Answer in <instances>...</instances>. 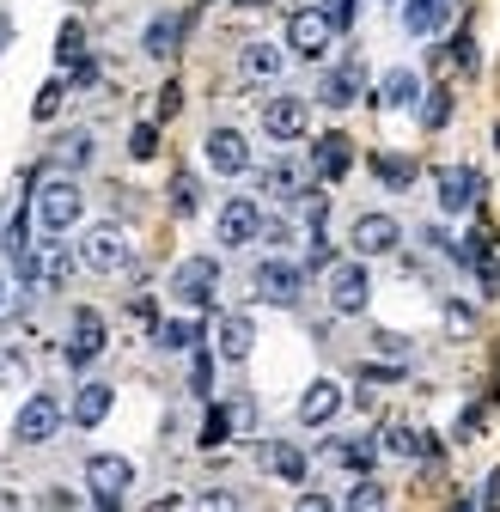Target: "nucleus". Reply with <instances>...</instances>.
Masks as SVG:
<instances>
[{"mask_svg":"<svg viewBox=\"0 0 500 512\" xmlns=\"http://www.w3.org/2000/svg\"><path fill=\"white\" fill-rule=\"evenodd\" d=\"M177 43H183V19H171V13H165V19H153V25H147V55H153V61L177 55Z\"/></svg>","mask_w":500,"mask_h":512,"instance_id":"cd10ccee","label":"nucleus"},{"mask_svg":"<svg viewBox=\"0 0 500 512\" xmlns=\"http://www.w3.org/2000/svg\"><path fill=\"white\" fill-rule=\"evenodd\" d=\"M0 317H7V275H0Z\"/></svg>","mask_w":500,"mask_h":512,"instance_id":"3c124183","label":"nucleus"},{"mask_svg":"<svg viewBox=\"0 0 500 512\" xmlns=\"http://www.w3.org/2000/svg\"><path fill=\"white\" fill-rule=\"evenodd\" d=\"M372 305V275H366V263L354 256V263H336L330 269V311L336 317H360Z\"/></svg>","mask_w":500,"mask_h":512,"instance_id":"20e7f679","label":"nucleus"},{"mask_svg":"<svg viewBox=\"0 0 500 512\" xmlns=\"http://www.w3.org/2000/svg\"><path fill=\"white\" fill-rule=\"evenodd\" d=\"M110 409H116V384L92 378V384H80V397H74V427H98Z\"/></svg>","mask_w":500,"mask_h":512,"instance_id":"aec40b11","label":"nucleus"},{"mask_svg":"<svg viewBox=\"0 0 500 512\" xmlns=\"http://www.w3.org/2000/svg\"><path fill=\"white\" fill-rule=\"evenodd\" d=\"M385 452L391 458H433L440 445H433L427 433H415V427H385Z\"/></svg>","mask_w":500,"mask_h":512,"instance_id":"a878e982","label":"nucleus"},{"mask_svg":"<svg viewBox=\"0 0 500 512\" xmlns=\"http://www.w3.org/2000/svg\"><path fill=\"white\" fill-rule=\"evenodd\" d=\"M86 488H92V500H122L135 488V464L116 452H98V458H86Z\"/></svg>","mask_w":500,"mask_h":512,"instance_id":"9b49d317","label":"nucleus"},{"mask_svg":"<svg viewBox=\"0 0 500 512\" xmlns=\"http://www.w3.org/2000/svg\"><path fill=\"white\" fill-rule=\"evenodd\" d=\"M238 68H244V80H281V68H287V55H281L275 43H244V55H238Z\"/></svg>","mask_w":500,"mask_h":512,"instance_id":"4be33fe9","label":"nucleus"},{"mask_svg":"<svg viewBox=\"0 0 500 512\" xmlns=\"http://www.w3.org/2000/svg\"><path fill=\"white\" fill-rule=\"evenodd\" d=\"M250 287H257V299H269V305H299L305 269L299 263H281V256H263L257 275H250Z\"/></svg>","mask_w":500,"mask_h":512,"instance_id":"423d86ee","label":"nucleus"},{"mask_svg":"<svg viewBox=\"0 0 500 512\" xmlns=\"http://www.w3.org/2000/svg\"><path fill=\"white\" fill-rule=\"evenodd\" d=\"M214 232H220V244H257V238H263V202H257V196H232V202L220 208Z\"/></svg>","mask_w":500,"mask_h":512,"instance_id":"9d476101","label":"nucleus"},{"mask_svg":"<svg viewBox=\"0 0 500 512\" xmlns=\"http://www.w3.org/2000/svg\"><path fill=\"white\" fill-rule=\"evenodd\" d=\"M68 269H74V256L55 244V250L43 256V287H61V281H68Z\"/></svg>","mask_w":500,"mask_h":512,"instance_id":"4c0bfd02","label":"nucleus"},{"mask_svg":"<svg viewBox=\"0 0 500 512\" xmlns=\"http://www.w3.org/2000/svg\"><path fill=\"white\" fill-rule=\"evenodd\" d=\"M171 214H183V220L196 214V177H190V171L171 177Z\"/></svg>","mask_w":500,"mask_h":512,"instance_id":"e433bc0d","label":"nucleus"},{"mask_svg":"<svg viewBox=\"0 0 500 512\" xmlns=\"http://www.w3.org/2000/svg\"><path fill=\"white\" fill-rule=\"evenodd\" d=\"M153 342L171 348V354H190V348L202 342V324H196V317H165V324L153 330Z\"/></svg>","mask_w":500,"mask_h":512,"instance_id":"5701e85b","label":"nucleus"},{"mask_svg":"<svg viewBox=\"0 0 500 512\" xmlns=\"http://www.w3.org/2000/svg\"><path fill=\"white\" fill-rule=\"evenodd\" d=\"M372 342H379V354H391V360H403V354H409V336H397V330H379Z\"/></svg>","mask_w":500,"mask_h":512,"instance_id":"c03bdc74","label":"nucleus"},{"mask_svg":"<svg viewBox=\"0 0 500 512\" xmlns=\"http://www.w3.org/2000/svg\"><path fill=\"white\" fill-rule=\"evenodd\" d=\"M372 171H379L391 189H409L415 183V159H403V153H372Z\"/></svg>","mask_w":500,"mask_h":512,"instance_id":"7c9ffc66","label":"nucleus"},{"mask_svg":"<svg viewBox=\"0 0 500 512\" xmlns=\"http://www.w3.org/2000/svg\"><path fill=\"white\" fill-rule=\"evenodd\" d=\"M452 110H458V92H452V86H427V104H421V128H427V135H440V128L452 122Z\"/></svg>","mask_w":500,"mask_h":512,"instance_id":"393cba45","label":"nucleus"},{"mask_svg":"<svg viewBox=\"0 0 500 512\" xmlns=\"http://www.w3.org/2000/svg\"><path fill=\"white\" fill-rule=\"evenodd\" d=\"M348 512H391V494L372 482V476H360V482L348 488Z\"/></svg>","mask_w":500,"mask_h":512,"instance_id":"c756f323","label":"nucleus"},{"mask_svg":"<svg viewBox=\"0 0 500 512\" xmlns=\"http://www.w3.org/2000/svg\"><path fill=\"white\" fill-rule=\"evenodd\" d=\"M360 86H366V74H360V61H342V68H330V74H324L318 98H324L330 110H348V104H360Z\"/></svg>","mask_w":500,"mask_h":512,"instance_id":"a211bd4d","label":"nucleus"},{"mask_svg":"<svg viewBox=\"0 0 500 512\" xmlns=\"http://www.w3.org/2000/svg\"><path fill=\"white\" fill-rule=\"evenodd\" d=\"M80 214H86V189H80L74 177H49V183H37V220H43L49 232H68Z\"/></svg>","mask_w":500,"mask_h":512,"instance_id":"f03ea898","label":"nucleus"},{"mask_svg":"<svg viewBox=\"0 0 500 512\" xmlns=\"http://www.w3.org/2000/svg\"><path fill=\"white\" fill-rule=\"evenodd\" d=\"M190 384L208 397V384H214V354H196V366H190Z\"/></svg>","mask_w":500,"mask_h":512,"instance_id":"37998d69","label":"nucleus"},{"mask_svg":"<svg viewBox=\"0 0 500 512\" xmlns=\"http://www.w3.org/2000/svg\"><path fill=\"white\" fill-rule=\"evenodd\" d=\"M55 159L68 165V171H86L92 165V128H68V135L55 141Z\"/></svg>","mask_w":500,"mask_h":512,"instance_id":"bb28decb","label":"nucleus"},{"mask_svg":"<svg viewBox=\"0 0 500 512\" xmlns=\"http://www.w3.org/2000/svg\"><path fill=\"white\" fill-rule=\"evenodd\" d=\"M55 427H61V403H55L49 391H31V397L19 403V415H13V439H19V445H49Z\"/></svg>","mask_w":500,"mask_h":512,"instance_id":"39448f33","label":"nucleus"},{"mask_svg":"<svg viewBox=\"0 0 500 512\" xmlns=\"http://www.w3.org/2000/svg\"><path fill=\"white\" fill-rule=\"evenodd\" d=\"M61 104H68V80H43V92L31 98V116H37V122H55Z\"/></svg>","mask_w":500,"mask_h":512,"instance_id":"2f4dec72","label":"nucleus"},{"mask_svg":"<svg viewBox=\"0 0 500 512\" xmlns=\"http://www.w3.org/2000/svg\"><path fill=\"white\" fill-rule=\"evenodd\" d=\"M55 61H61V68H80V61H86V25L80 19H68L55 31Z\"/></svg>","mask_w":500,"mask_h":512,"instance_id":"c85d7f7f","label":"nucleus"},{"mask_svg":"<svg viewBox=\"0 0 500 512\" xmlns=\"http://www.w3.org/2000/svg\"><path fill=\"white\" fill-rule=\"evenodd\" d=\"M104 354V317L92 305L74 311V330H68V366H92Z\"/></svg>","mask_w":500,"mask_h":512,"instance_id":"2eb2a0df","label":"nucleus"},{"mask_svg":"<svg viewBox=\"0 0 500 512\" xmlns=\"http://www.w3.org/2000/svg\"><path fill=\"white\" fill-rule=\"evenodd\" d=\"M452 68H464V74L482 68V43H476V31H458V37H452Z\"/></svg>","mask_w":500,"mask_h":512,"instance_id":"f704fd0d","label":"nucleus"},{"mask_svg":"<svg viewBox=\"0 0 500 512\" xmlns=\"http://www.w3.org/2000/svg\"><path fill=\"white\" fill-rule=\"evenodd\" d=\"M336 458L348 464V470H372V464H379V445H372V439H348V445H336Z\"/></svg>","mask_w":500,"mask_h":512,"instance_id":"473e14b6","label":"nucleus"},{"mask_svg":"<svg viewBox=\"0 0 500 512\" xmlns=\"http://www.w3.org/2000/svg\"><path fill=\"white\" fill-rule=\"evenodd\" d=\"M263 196H275V202H299V196H305V183H299V165L275 159V165L263 171Z\"/></svg>","mask_w":500,"mask_h":512,"instance_id":"b1692460","label":"nucleus"},{"mask_svg":"<svg viewBox=\"0 0 500 512\" xmlns=\"http://www.w3.org/2000/svg\"><path fill=\"white\" fill-rule=\"evenodd\" d=\"M74 7H92V0H74Z\"/></svg>","mask_w":500,"mask_h":512,"instance_id":"5fc2aeb1","label":"nucleus"},{"mask_svg":"<svg viewBox=\"0 0 500 512\" xmlns=\"http://www.w3.org/2000/svg\"><path fill=\"white\" fill-rule=\"evenodd\" d=\"M305 128H311V98L275 92V98L263 104V135H269V141H299Z\"/></svg>","mask_w":500,"mask_h":512,"instance_id":"6e6552de","label":"nucleus"},{"mask_svg":"<svg viewBox=\"0 0 500 512\" xmlns=\"http://www.w3.org/2000/svg\"><path fill=\"white\" fill-rule=\"evenodd\" d=\"M202 512H232V494H202Z\"/></svg>","mask_w":500,"mask_h":512,"instance_id":"09e8293b","label":"nucleus"},{"mask_svg":"<svg viewBox=\"0 0 500 512\" xmlns=\"http://www.w3.org/2000/svg\"><path fill=\"white\" fill-rule=\"evenodd\" d=\"M220 293V263L214 256H183V263L171 269V299L190 305V311H208Z\"/></svg>","mask_w":500,"mask_h":512,"instance_id":"f257e3e1","label":"nucleus"},{"mask_svg":"<svg viewBox=\"0 0 500 512\" xmlns=\"http://www.w3.org/2000/svg\"><path fill=\"white\" fill-rule=\"evenodd\" d=\"M80 263L98 269V275L129 269V232H122V226H92V232L80 238Z\"/></svg>","mask_w":500,"mask_h":512,"instance_id":"0eeeda50","label":"nucleus"},{"mask_svg":"<svg viewBox=\"0 0 500 512\" xmlns=\"http://www.w3.org/2000/svg\"><path fill=\"white\" fill-rule=\"evenodd\" d=\"M476 512H500V470L482 482V500H476Z\"/></svg>","mask_w":500,"mask_h":512,"instance_id":"a18cd8bd","label":"nucleus"},{"mask_svg":"<svg viewBox=\"0 0 500 512\" xmlns=\"http://www.w3.org/2000/svg\"><path fill=\"white\" fill-rule=\"evenodd\" d=\"M269 464H275V476H281V482H305V452H299V445H275Z\"/></svg>","mask_w":500,"mask_h":512,"instance_id":"72a5a7b5","label":"nucleus"},{"mask_svg":"<svg viewBox=\"0 0 500 512\" xmlns=\"http://www.w3.org/2000/svg\"><path fill=\"white\" fill-rule=\"evenodd\" d=\"M202 153H208V165H214L220 177H238V171H250V147H244V135H238V128H208Z\"/></svg>","mask_w":500,"mask_h":512,"instance_id":"4468645a","label":"nucleus"},{"mask_svg":"<svg viewBox=\"0 0 500 512\" xmlns=\"http://www.w3.org/2000/svg\"><path fill=\"white\" fill-rule=\"evenodd\" d=\"M452 439H458V445L482 439V409H464V415H458V427H452Z\"/></svg>","mask_w":500,"mask_h":512,"instance_id":"a19ab883","label":"nucleus"},{"mask_svg":"<svg viewBox=\"0 0 500 512\" xmlns=\"http://www.w3.org/2000/svg\"><path fill=\"white\" fill-rule=\"evenodd\" d=\"M177 110H183V86H177V80H171V86H165V92H159V116H177Z\"/></svg>","mask_w":500,"mask_h":512,"instance_id":"49530a36","label":"nucleus"},{"mask_svg":"<svg viewBox=\"0 0 500 512\" xmlns=\"http://www.w3.org/2000/svg\"><path fill=\"white\" fill-rule=\"evenodd\" d=\"M372 98H379L385 110H421V98H427V92H421V74H415V68H391Z\"/></svg>","mask_w":500,"mask_h":512,"instance_id":"f3484780","label":"nucleus"},{"mask_svg":"<svg viewBox=\"0 0 500 512\" xmlns=\"http://www.w3.org/2000/svg\"><path fill=\"white\" fill-rule=\"evenodd\" d=\"M494 147H500V122H494Z\"/></svg>","mask_w":500,"mask_h":512,"instance_id":"864d4df0","label":"nucleus"},{"mask_svg":"<svg viewBox=\"0 0 500 512\" xmlns=\"http://www.w3.org/2000/svg\"><path fill=\"white\" fill-rule=\"evenodd\" d=\"M452 7H458V0H403V31L409 37H433L452 19Z\"/></svg>","mask_w":500,"mask_h":512,"instance_id":"6ab92c4d","label":"nucleus"},{"mask_svg":"<svg viewBox=\"0 0 500 512\" xmlns=\"http://www.w3.org/2000/svg\"><path fill=\"white\" fill-rule=\"evenodd\" d=\"M446 330H452V336H470V330H476V311H470L464 299H452V305H446Z\"/></svg>","mask_w":500,"mask_h":512,"instance_id":"ea45409f","label":"nucleus"},{"mask_svg":"<svg viewBox=\"0 0 500 512\" xmlns=\"http://www.w3.org/2000/svg\"><path fill=\"white\" fill-rule=\"evenodd\" d=\"M25 378V360L19 354H0V384H19Z\"/></svg>","mask_w":500,"mask_h":512,"instance_id":"de8ad7c7","label":"nucleus"},{"mask_svg":"<svg viewBox=\"0 0 500 512\" xmlns=\"http://www.w3.org/2000/svg\"><path fill=\"white\" fill-rule=\"evenodd\" d=\"M7 49H13V19L0 13V55H7Z\"/></svg>","mask_w":500,"mask_h":512,"instance_id":"8fccbe9b","label":"nucleus"},{"mask_svg":"<svg viewBox=\"0 0 500 512\" xmlns=\"http://www.w3.org/2000/svg\"><path fill=\"white\" fill-rule=\"evenodd\" d=\"M348 244H354L360 263H366V256H391V250L403 244V226H397L391 214H360L354 232H348Z\"/></svg>","mask_w":500,"mask_h":512,"instance_id":"f8f14e48","label":"nucleus"},{"mask_svg":"<svg viewBox=\"0 0 500 512\" xmlns=\"http://www.w3.org/2000/svg\"><path fill=\"white\" fill-rule=\"evenodd\" d=\"M336 415H342V384L336 378H311L299 391V421L305 427H330Z\"/></svg>","mask_w":500,"mask_h":512,"instance_id":"ddd939ff","label":"nucleus"},{"mask_svg":"<svg viewBox=\"0 0 500 512\" xmlns=\"http://www.w3.org/2000/svg\"><path fill=\"white\" fill-rule=\"evenodd\" d=\"M238 7H269V0H238Z\"/></svg>","mask_w":500,"mask_h":512,"instance_id":"603ef678","label":"nucleus"},{"mask_svg":"<svg viewBox=\"0 0 500 512\" xmlns=\"http://www.w3.org/2000/svg\"><path fill=\"white\" fill-rule=\"evenodd\" d=\"M293 512H336V500H330V494H318V488H305V494L293 500Z\"/></svg>","mask_w":500,"mask_h":512,"instance_id":"79ce46f5","label":"nucleus"},{"mask_svg":"<svg viewBox=\"0 0 500 512\" xmlns=\"http://www.w3.org/2000/svg\"><path fill=\"white\" fill-rule=\"evenodd\" d=\"M129 153H135V159H153V153H159V128H153V122H135Z\"/></svg>","mask_w":500,"mask_h":512,"instance_id":"58836bf2","label":"nucleus"},{"mask_svg":"<svg viewBox=\"0 0 500 512\" xmlns=\"http://www.w3.org/2000/svg\"><path fill=\"white\" fill-rule=\"evenodd\" d=\"M348 165H354V141L348 135H324L318 147H311V171H318L324 183H336Z\"/></svg>","mask_w":500,"mask_h":512,"instance_id":"412c9836","label":"nucleus"},{"mask_svg":"<svg viewBox=\"0 0 500 512\" xmlns=\"http://www.w3.org/2000/svg\"><path fill=\"white\" fill-rule=\"evenodd\" d=\"M433 189H440V208H446V214H470V208L482 202L488 177H482L476 165H446V171H440V183H433Z\"/></svg>","mask_w":500,"mask_h":512,"instance_id":"1a4fd4ad","label":"nucleus"},{"mask_svg":"<svg viewBox=\"0 0 500 512\" xmlns=\"http://www.w3.org/2000/svg\"><path fill=\"white\" fill-rule=\"evenodd\" d=\"M330 43H336V25H330L324 7H299V13L287 19V49H293L299 61H324Z\"/></svg>","mask_w":500,"mask_h":512,"instance_id":"7ed1b4c3","label":"nucleus"},{"mask_svg":"<svg viewBox=\"0 0 500 512\" xmlns=\"http://www.w3.org/2000/svg\"><path fill=\"white\" fill-rule=\"evenodd\" d=\"M232 427H238V421H232V409H220V403H214V409H208V421H202V445H208V452H214V445H226V433H232Z\"/></svg>","mask_w":500,"mask_h":512,"instance_id":"c9c22d12","label":"nucleus"},{"mask_svg":"<svg viewBox=\"0 0 500 512\" xmlns=\"http://www.w3.org/2000/svg\"><path fill=\"white\" fill-rule=\"evenodd\" d=\"M214 348H220V360H250V348H257V324H250L244 311H232V317H220V330H214Z\"/></svg>","mask_w":500,"mask_h":512,"instance_id":"dca6fc26","label":"nucleus"}]
</instances>
